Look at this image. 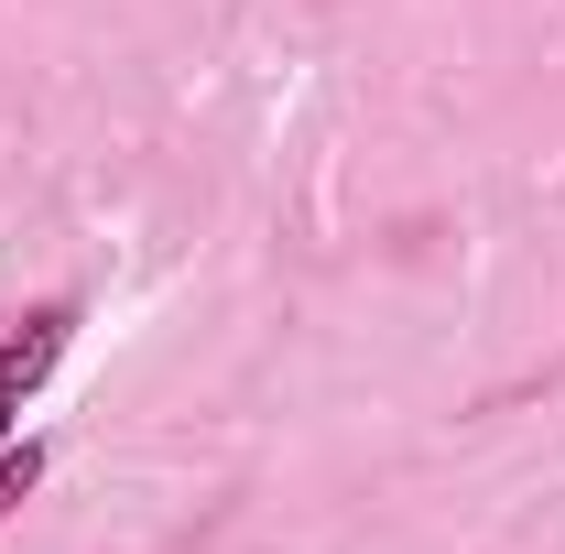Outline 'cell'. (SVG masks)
Segmentation results:
<instances>
[{"mask_svg": "<svg viewBox=\"0 0 565 554\" xmlns=\"http://www.w3.org/2000/svg\"><path fill=\"white\" fill-rule=\"evenodd\" d=\"M76 327H87V316H76V294H55V305H33V316H11V327H0V446L22 435V403L55 381V359L76 348Z\"/></svg>", "mask_w": 565, "mask_h": 554, "instance_id": "cell-1", "label": "cell"}, {"mask_svg": "<svg viewBox=\"0 0 565 554\" xmlns=\"http://www.w3.org/2000/svg\"><path fill=\"white\" fill-rule=\"evenodd\" d=\"M33 489H44V446H33V435H11V446H0V522H11Z\"/></svg>", "mask_w": 565, "mask_h": 554, "instance_id": "cell-2", "label": "cell"}]
</instances>
